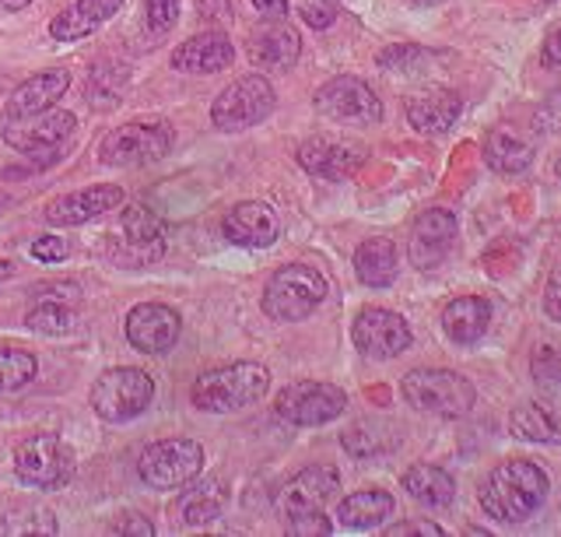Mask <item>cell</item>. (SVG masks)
Returning <instances> with one entry per match:
<instances>
[{"label": "cell", "instance_id": "cell-1", "mask_svg": "<svg viewBox=\"0 0 561 537\" xmlns=\"http://www.w3.org/2000/svg\"><path fill=\"white\" fill-rule=\"evenodd\" d=\"M548 471L534 460H505L491 471L478 492L484 516L499 524H526L548 499Z\"/></svg>", "mask_w": 561, "mask_h": 537}, {"label": "cell", "instance_id": "cell-2", "mask_svg": "<svg viewBox=\"0 0 561 537\" xmlns=\"http://www.w3.org/2000/svg\"><path fill=\"white\" fill-rule=\"evenodd\" d=\"M271 387V373L260 362H232V366L207 369L193 379L190 401L193 408L210 414H228L256 404Z\"/></svg>", "mask_w": 561, "mask_h": 537}, {"label": "cell", "instance_id": "cell-3", "mask_svg": "<svg viewBox=\"0 0 561 537\" xmlns=\"http://www.w3.org/2000/svg\"><path fill=\"white\" fill-rule=\"evenodd\" d=\"M400 393L414 411L435 414V419H463L478 404V390L453 369H411L400 379Z\"/></svg>", "mask_w": 561, "mask_h": 537}, {"label": "cell", "instance_id": "cell-4", "mask_svg": "<svg viewBox=\"0 0 561 537\" xmlns=\"http://www.w3.org/2000/svg\"><path fill=\"white\" fill-rule=\"evenodd\" d=\"M327 299V278L312 264H285L271 274L263 288V313L277 323H298L316 313V306Z\"/></svg>", "mask_w": 561, "mask_h": 537}, {"label": "cell", "instance_id": "cell-5", "mask_svg": "<svg viewBox=\"0 0 561 537\" xmlns=\"http://www.w3.org/2000/svg\"><path fill=\"white\" fill-rule=\"evenodd\" d=\"M75 471H78L75 449L60 436H53V432H35V436L14 446V475L22 478L28 489L57 492L64 484H70Z\"/></svg>", "mask_w": 561, "mask_h": 537}, {"label": "cell", "instance_id": "cell-6", "mask_svg": "<svg viewBox=\"0 0 561 537\" xmlns=\"http://www.w3.org/2000/svg\"><path fill=\"white\" fill-rule=\"evenodd\" d=\"M172 127L162 119H137V124H123L110 130L99 141V162L113 169H134L165 159L172 151Z\"/></svg>", "mask_w": 561, "mask_h": 537}, {"label": "cell", "instance_id": "cell-7", "mask_svg": "<svg viewBox=\"0 0 561 537\" xmlns=\"http://www.w3.org/2000/svg\"><path fill=\"white\" fill-rule=\"evenodd\" d=\"M154 401V379L145 369L119 366L95 379L92 387V411L102 422H130L137 414H145Z\"/></svg>", "mask_w": 561, "mask_h": 537}, {"label": "cell", "instance_id": "cell-8", "mask_svg": "<svg viewBox=\"0 0 561 537\" xmlns=\"http://www.w3.org/2000/svg\"><path fill=\"white\" fill-rule=\"evenodd\" d=\"M140 481L158 492H175L204 471V446L197 439H158L137 460Z\"/></svg>", "mask_w": 561, "mask_h": 537}, {"label": "cell", "instance_id": "cell-9", "mask_svg": "<svg viewBox=\"0 0 561 537\" xmlns=\"http://www.w3.org/2000/svg\"><path fill=\"white\" fill-rule=\"evenodd\" d=\"M274 106H277L274 84L263 75H250V78L232 81L215 99V106H210V124L225 134H239V130H250V127L263 124V119L274 113Z\"/></svg>", "mask_w": 561, "mask_h": 537}, {"label": "cell", "instance_id": "cell-10", "mask_svg": "<svg viewBox=\"0 0 561 537\" xmlns=\"http://www.w3.org/2000/svg\"><path fill=\"white\" fill-rule=\"evenodd\" d=\"M316 113L330 124H347V127H376L382 119V102L368 89L362 78H330L320 92H316Z\"/></svg>", "mask_w": 561, "mask_h": 537}, {"label": "cell", "instance_id": "cell-11", "mask_svg": "<svg viewBox=\"0 0 561 537\" xmlns=\"http://www.w3.org/2000/svg\"><path fill=\"white\" fill-rule=\"evenodd\" d=\"M347 408V393L333 384H320V379H302V384H291L277 393L274 411L280 422L288 425H302V429H316L327 425L333 419H341Z\"/></svg>", "mask_w": 561, "mask_h": 537}, {"label": "cell", "instance_id": "cell-12", "mask_svg": "<svg viewBox=\"0 0 561 537\" xmlns=\"http://www.w3.org/2000/svg\"><path fill=\"white\" fill-rule=\"evenodd\" d=\"M78 119L75 113H39V116H25V119H11L4 127V141L35 159V165H49L60 159V148L70 134H75Z\"/></svg>", "mask_w": 561, "mask_h": 537}, {"label": "cell", "instance_id": "cell-13", "mask_svg": "<svg viewBox=\"0 0 561 537\" xmlns=\"http://www.w3.org/2000/svg\"><path fill=\"white\" fill-rule=\"evenodd\" d=\"M351 341H355V349L365 355V358H376V362H386V358H397L411 349V327L400 313L386 306H365L362 313L351 323Z\"/></svg>", "mask_w": 561, "mask_h": 537}, {"label": "cell", "instance_id": "cell-14", "mask_svg": "<svg viewBox=\"0 0 561 537\" xmlns=\"http://www.w3.org/2000/svg\"><path fill=\"white\" fill-rule=\"evenodd\" d=\"M456 247V215L449 207H428L421 212L411 225L408 236V256L417 271H435L443 267V260Z\"/></svg>", "mask_w": 561, "mask_h": 537}, {"label": "cell", "instance_id": "cell-15", "mask_svg": "<svg viewBox=\"0 0 561 537\" xmlns=\"http://www.w3.org/2000/svg\"><path fill=\"white\" fill-rule=\"evenodd\" d=\"M123 331H127V341L134 344L137 352L165 355L169 349H175V341H180L183 320L165 302H140V306H134L130 313H127Z\"/></svg>", "mask_w": 561, "mask_h": 537}, {"label": "cell", "instance_id": "cell-16", "mask_svg": "<svg viewBox=\"0 0 561 537\" xmlns=\"http://www.w3.org/2000/svg\"><path fill=\"white\" fill-rule=\"evenodd\" d=\"M341 489V471L330 464H312V467H302L285 489L277 495V510L285 516H295V513H309V510H323L327 502L337 495Z\"/></svg>", "mask_w": 561, "mask_h": 537}, {"label": "cell", "instance_id": "cell-17", "mask_svg": "<svg viewBox=\"0 0 561 537\" xmlns=\"http://www.w3.org/2000/svg\"><path fill=\"white\" fill-rule=\"evenodd\" d=\"M221 232L228 242H236V247L263 250V247H271V242H277L280 218L267 201H242L225 215Z\"/></svg>", "mask_w": 561, "mask_h": 537}, {"label": "cell", "instance_id": "cell-18", "mask_svg": "<svg viewBox=\"0 0 561 537\" xmlns=\"http://www.w3.org/2000/svg\"><path fill=\"white\" fill-rule=\"evenodd\" d=\"M295 159L306 172H312V176H320V180H347L362 169L365 151L351 148L344 141H333V137H309V141L298 145Z\"/></svg>", "mask_w": 561, "mask_h": 537}, {"label": "cell", "instance_id": "cell-19", "mask_svg": "<svg viewBox=\"0 0 561 537\" xmlns=\"http://www.w3.org/2000/svg\"><path fill=\"white\" fill-rule=\"evenodd\" d=\"M123 204V186L116 183H99V186H88L78 190V194H64L46 207V221L49 225H60V229H70V225H84L113 207Z\"/></svg>", "mask_w": 561, "mask_h": 537}, {"label": "cell", "instance_id": "cell-20", "mask_svg": "<svg viewBox=\"0 0 561 537\" xmlns=\"http://www.w3.org/2000/svg\"><path fill=\"white\" fill-rule=\"evenodd\" d=\"M123 242H127V253L119 256L123 267H140L151 264V260L162 256V221L145 204H130L119 218Z\"/></svg>", "mask_w": 561, "mask_h": 537}, {"label": "cell", "instance_id": "cell-21", "mask_svg": "<svg viewBox=\"0 0 561 537\" xmlns=\"http://www.w3.org/2000/svg\"><path fill=\"white\" fill-rule=\"evenodd\" d=\"M403 113H408V124L425 134V137H438L446 134L456 119L463 113V99L453 89H425L414 92L408 102H403Z\"/></svg>", "mask_w": 561, "mask_h": 537}, {"label": "cell", "instance_id": "cell-22", "mask_svg": "<svg viewBox=\"0 0 561 537\" xmlns=\"http://www.w3.org/2000/svg\"><path fill=\"white\" fill-rule=\"evenodd\" d=\"M70 89V71L64 67H53V71H39L32 75L28 81H22L8 99V119H25V116H39L46 110H53L57 102L67 95Z\"/></svg>", "mask_w": 561, "mask_h": 537}, {"label": "cell", "instance_id": "cell-23", "mask_svg": "<svg viewBox=\"0 0 561 537\" xmlns=\"http://www.w3.org/2000/svg\"><path fill=\"white\" fill-rule=\"evenodd\" d=\"M232 39L221 32H204V36H193L172 49V67L183 75H218L232 64Z\"/></svg>", "mask_w": 561, "mask_h": 537}, {"label": "cell", "instance_id": "cell-24", "mask_svg": "<svg viewBox=\"0 0 561 537\" xmlns=\"http://www.w3.org/2000/svg\"><path fill=\"white\" fill-rule=\"evenodd\" d=\"M491 327V302L484 296H460L443 309V331L453 344L470 349Z\"/></svg>", "mask_w": 561, "mask_h": 537}, {"label": "cell", "instance_id": "cell-25", "mask_svg": "<svg viewBox=\"0 0 561 537\" xmlns=\"http://www.w3.org/2000/svg\"><path fill=\"white\" fill-rule=\"evenodd\" d=\"M123 0H78L75 8L60 11L57 19L49 22V36L60 39V43H75V39H84L92 36V32L110 22L113 14L119 11Z\"/></svg>", "mask_w": 561, "mask_h": 537}, {"label": "cell", "instance_id": "cell-26", "mask_svg": "<svg viewBox=\"0 0 561 537\" xmlns=\"http://www.w3.org/2000/svg\"><path fill=\"white\" fill-rule=\"evenodd\" d=\"M393 510H397V502H393L390 492L362 489V492H351V495L341 499L337 519L351 530H376L379 524H386V519L393 516Z\"/></svg>", "mask_w": 561, "mask_h": 537}, {"label": "cell", "instance_id": "cell-27", "mask_svg": "<svg viewBox=\"0 0 561 537\" xmlns=\"http://www.w3.org/2000/svg\"><path fill=\"white\" fill-rule=\"evenodd\" d=\"M397 247L393 239L373 236L355 250V274L365 288H390L397 282Z\"/></svg>", "mask_w": 561, "mask_h": 537}, {"label": "cell", "instance_id": "cell-28", "mask_svg": "<svg viewBox=\"0 0 561 537\" xmlns=\"http://www.w3.org/2000/svg\"><path fill=\"white\" fill-rule=\"evenodd\" d=\"M403 484V492H408L414 502H421V506H428V510H443L449 506V502L456 499V481L449 471H443V467H435V464H414L403 471L400 478Z\"/></svg>", "mask_w": 561, "mask_h": 537}, {"label": "cell", "instance_id": "cell-29", "mask_svg": "<svg viewBox=\"0 0 561 537\" xmlns=\"http://www.w3.org/2000/svg\"><path fill=\"white\" fill-rule=\"evenodd\" d=\"M484 162L502 176H519L534 165V145L523 141L513 127H495L484 137Z\"/></svg>", "mask_w": 561, "mask_h": 537}, {"label": "cell", "instance_id": "cell-30", "mask_svg": "<svg viewBox=\"0 0 561 537\" xmlns=\"http://www.w3.org/2000/svg\"><path fill=\"white\" fill-rule=\"evenodd\" d=\"M302 54V39L288 25H267L250 39V60L256 67H274V71H288V67Z\"/></svg>", "mask_w": 561, "mask_h": 537}, {"label": "cell", "instance_id": "cell-31", "mask_svg": "<svg viewBox=\"0 0 561 537\" xmlns=\"http://www.w3.org/2000/svg\"><path fill=\"white\" fill-rule=\"evenodd\" d=\"M221 506H225V484H221V478H207L204 484H197V489H186L180 499H175L172 516L186 527H204L210 519L221 516Z\"/></svg>", "mask_w": 561, "mask_h": 537}, {"label": "cell", "instance_id": "cell-32", "mask_svg": "<svg viewBox=\"0 0 561 537\" xmlns=\"http://www.w3.org/2000/svg\"><path fill=\"white\" fill-rule=\"evenodd\" d=\"M341 443L355 460H373V457L390 454L397 446V432L386 422H355L341 436Z\"/></svg>", "mask_w": 561, "mask_h": 537}, {"label": "cell", "instance_id": "cell-33", "mask_svg": "<svg viewBox=\"0 0 561 537\" xmlns=\"http://www.w3.org/2000/svg\"><path fill=\"white\" fill-rule=\"evenodd\" d=\"M75 306H70L67 299H57V296H39V302H35L28 313H25V323L32 327L35 334H67L75 331Z\"/></svg>", "mask_w": 561, "mask_h": 537}, {"label": "cell", "instance_id": "cell-34", "mask_svg": "<svg viewBox=\"0 0 561 537\" xmlns=\"http://www.w3.org/2000/svg\"><path fill=\"white\" fill-rule=\"evenodd\" d=\"M508 429H513L516 439H526V443H558L561 439L554 419L540 404H519L513 414H508Z\"/></svg>", "mask_w": 561, "mask_h": 537}, {"label": "cell", "instance_id": "cell-35", "mask_svg": "<svg viewBox=\"0 0 561 537\" xmlns=\"http://www.w3.org/2000/svg\"><path fill=\"white\" fill-rule=\"evenodd\" d=\"M35 373H39V362L32 352L14 349V344H0V393H14L28 387Z\"/></svg>", "mask_w": 561, "mask_h": 537}, {"label": "cell", "instance_id": "cell-36", "mask_svg": "<svg viewBox=\"0 0 561 537\" xmlns=\"http://www.w3.org/2000/svg\"><path fill=\"white\" fill-rule=\"evenodd\" d=\"M0 534H14V537H25V534H57V519H53L49 510L25 506V510H18V513H4V519H0Z\"/></svg>", "mask_w": 561, "mask_h": 537}, {"label": "cell", "instance_id": "cell-37", "mask_svg": "<svg viewBox=\"0 0 561 537\" xmlns=\"http://www.w3.org/2000/svg\"><path fill=\"white\" fill-rule=\"evenodd\" d=\"M530 369H534V379L543 390H561V352L558 349H551V344L537 349Z\"/></svg>", "mask_w": 561, "mask_h": 537}, {"label": "cell", "instance_id": "cell-38", "mask_svg": "<svg viewBox=\"0 0 561 537\" xmlns=\"http://www.w3.org/2000/svg\"><path fill=\"white\" fill-rule=\"evenodd\" d=\"M110 75H113V64L95 67V71H92V81H88V102H92V106H116V102H119L123 81L113 84Z\"/></svg>", "mask_w": 561, "mask_h": 537}, {"label": "cell", "instance_id": "cell-39", "mask_svg": "<svg viewBox=\"0 0 561 537\" xmlns=\"http://www.w3.org/2000/svg\"><path fill=\"white\" fill-rule=\"evenodd\" d=\"M285 524H288V534H295V537H327L333 530L330 516L323 510H309V513L285 516Z\"/></svg>", "mask_w": 561, "mask_h": 537}, {"label": "cell", "instance_id": "cell-40", "mask_svg": "<svg viewBox=\"0 0 561 537\" xmlns=\"http://www.w3.org/2000/svg\"><path fill=\"white\" fill-rule=\"evenodd\" d=\"M425 49L421 46H390L379 54V67L382 71H414V67L425 64Z\"/></svg>", "mask_w": 561, "mask_h": 537}, {"label": "cell", "instance_id": "cell-41", "mask_svg": "<svg viewBox=\"0 0 561 537\" xmlns=\"http://www.w3.org/2000/svg\"><path fill=\"white\" fill-rule=\"evenodd\" d=\"M175 19H180V0H145V22L154 36H165Z\"/></svg>", "mask_w": 561, "mask_h": 537}, {"label": "cell", "instance_id": "cell-42", "mask_svg": "<svg viewBox=\"0 0 561 537\" xmlns=\"http://www.w3.org/2000/svg\"><path fill=\"white\" fill-rule=\"evenodd\" d=\"M443 534L446 530L432 524V519H400V524L386 530V537H443Z\"/></svg>", "mask_w": 561, "mask_h": 537}, {"label": "cell", "instance_id": "cell-43", "mask_svg": "<svg viewBox=\"0 0 561 537\" xmlns=\"http://www.w3.org/2000/svg\"><path fill=\"white\" fill-rule=\"evenodd\" d=\"M67 242L60 236H39L32 242V256L43 260V264H60V260L67 256Z\"/></svg>", "mask_w": 561, "mask_h": 537}, {"label": "cell", "instance_id": "cell-44", "mask_svg": "<svg viewBox=\"0 0 561 537\" xmlns=\"http://www.w3.org/2000/svg\"><path fill=\"white\" fill-rule=\"evenodd\" d=\"M543 313L561 323V264H554L548 285H543Z\"/></svg>", "mask_w": 561, "mask_h": 537}, {"label": "cell", "instance_id": "cell-45", "mask_svg": "<svg viewBox=\"0 0 561 537\" xmlns=\"http://www.w3.org/2000/svg\"><path fill=\"white\" fill-rule=\"evenodd\" d=\"M113 534H137V537H151L154 534V524L148 516H137V513H127L119 519V524H113Z\"/></svg>", "mask_w": 561, "mask_h": 537}, {"label": "cell", "instance_id": "cell-46", "mask_svg": "<svg viewBox=\"0 0 561 537\" xmlns=\"http://www.w3.org/2000/svg\"><path fill=\"white\" fill-rule=\"evenodd\" d=\"M197 8L204 22H232V4L228 0H197Z\"/></svg>", "mask_w": 561, "mask_h": 537}, {"label": "cell", "instance_id": "cell-47", "mask_svg": "<svg viewBox=\"0 0 561 537\" xmlns=\"http://www.w3.org/2000/svg\"><path fill=\"white\" fill-rule=\"evenodd\" d=\"M540 60H543V67H561V22L548 32V39H543Z\"/></svg>", "mask_w": 561, "mask_h": 537}, {"label": "cell", "instance_id": "cell-48", "mask_svg": "<svg viewBox=\"0 0 561 537\" xmlns=\"http://www.w3.org/2000/svg\"><path fill=\"white\" fill-rule=\"evenodd\" d=\"M302 19H306V25L309 28H330L333 25V19H337V11H330V8H302Z\"/></svg>", "mask_w": 561, "mask_h": 537}, {"label": "cell", "instance_id": "cell-49", "mask_svg": "<svg viewBox=\"0 0 561 537\" xmlns=\"http://www.w3.org/2000/svg\"><path fill=\"white\" fill-rule=\"evenodd\" d=\"M260 14H271V19H285L288 14V0H253Z\"/></svg>", "mask_w": 561, "mask_h": 537}, {"label": "cell", "instance_id": "cell-50", "mask_svg": "<svg viewBox=\"0 0 561 537\" xmlns=\"http://www.w3.org/2000/svg\"><path fill=\"white\" fill-rule=\"evenodd\" d=\"M28 4H32V0H0V11H22Z\"/></svg>", "mask_w": 561, "mask_h": 537}, {"label": "cell", "instance_id": "cell-51", "mask_svg": "<svg viewBox=\"0 0 561 537\" xmlns=\"http://www.w3.org/2000/svg\"><path fill=\"white\" fill-rule=\"evenodd\" d=\"M14 274V264H8V260H0V282H8Z\"/></svg>", "mask_w": 561, "mask_h": 537}, {"label": "cell", "instance_id": "cell-52", "mask_svg": "<svg viewBox=\"0 0 561 537\" xmlns=\"http://www.w3.org/2000/svg\"><path fill=\"white\" fill-rule=\"evenodd\" d=\"M414 4H421V8H435V4H446V0H414Z\"/></svg>", "mask_w": 561, "mask_h": 537}, {"label": "cell", "instance_id": "cell-53", "mask_svg": "<svg viewBox=\"0 0 561 537\" xmlns=\"http://www.w3.org/2000/svg\"><path fill=\"white\" fill-rule=\"evenodd\" d=\"M554 176L561 180V155H558V159H554Z\"/></svg>", "mask_w": 561, "mask_h": 537}, {"label": "cell", "instance_id": "cell-54", "mask_svg": "<svg viewBox=\"0 0 561 537\" xmlns=\"http://www.w3.org/2000/svg\"><path fill=\"white\" fill-rule=\"evenodd\" d=\"M330 4H333V0H330Z\"/></svg>", "mask_w": 561, "mask_h": 537}]
</instances>
